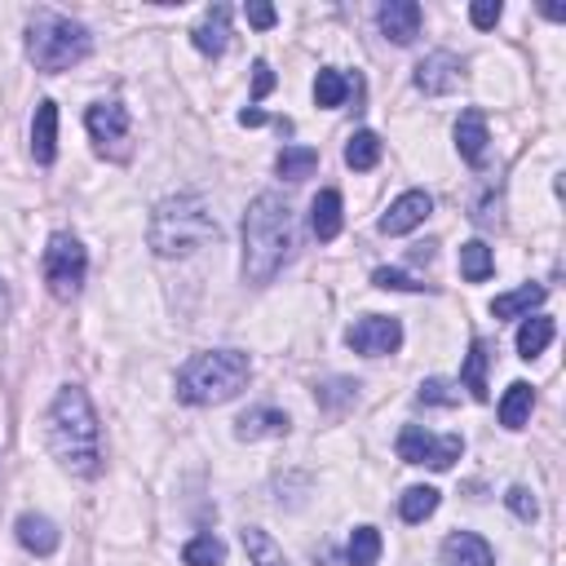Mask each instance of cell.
I'll use <instances>...</instances> for the list:
<instances>
[{"instance_id": "cell-1", "label": "cell", "mask_w": 566, "mask_h": 566, "mask_svg": "<svg viewBox=\"0 0 566 566\" xmlns=\"http://www.w3.org/2000/svg\"><path fill=\"white\" fill-rule=\"evenodd\" d=\"M44 438L53 460L71 478H97L102 473V424L93 411V398L80 385H62L44 416Z\"/></svg>"}, {"instance_id": "cell-2", "label": "cell", "mask_w": 566, "mask_h": 566, "mask_svg": "<svg viewBox=\"0 0 566 566\" xmlns=\"http://www.w3.org/2000/svg\"><path fill=\"white\" fill-rule=\"evenodd\" d=\"M292 256V208L283 195L261 190L243 212V283L265 287Z\"/></svg>"}, {"instance_id": "cell-3", "label": "cell", "mask_w": 566, "mask_h": 566, "mask_svg": "<svg viewBox=\"0 0 566 566\" xmlns=\"http://www.w3.org/2000/svg\"><path fill=\"white\" fill-rule=\"evenodd\" d=\"M146 239H150L155 256H190L203 243H217L221 226H217V217L199 190H177L150 208Z\"/></svg>"}, {"instance_id": "cell-4", "label": "cell", "mask_w": 566, "mask_h": 566, "mask_svg": "<svg viewBox=\"0 0 566 566\" xmlns=\"http://www.w3.org/2000/svg\"><path fill=\"white\" fill-rule=\"evenodd\" d=\"M252 376V358L243 349H199L177 367V398L190 407L230 402Z\"/></svg>"}, {"instance_id": "cell-5", "label": "cell", "mask_w": 566, "mask_h": 566, "mask_svg": "<svg viewBox=\"0 0 566 566\" xmlns=\"http://www.w3.org/2000/svg\"><path fill=\"white\" fill-rule=\"evenodd\" d=\"M88 53H93V35H88L84 22H75L71 13H57V9H31V18H27V57H31L35 71L57 75V71L80 66Z\"/></svg>"}, {"instance_id": "cell-6", "label": "cell", "mask_w": 566, "mask_h": 566, "mask_svg": "<svg viewBox=\"0 0 566 566\" xmlns=\"http://www.w3.org/2000/svg\"><path fill=\"white\" fill-rule=\"evenodd\" d=\"M84 279H88V252H84V243L75 234H66V230L49 234V243H44V283H49V292L57 301H75L80 287H84Z\"/></svg>"}, {"instance_id": "cell-7", "label": "cell", "mask_w": 566, "mask_h": 566, "mask_svg": "<svg viewBox=\"0 0 566 566\" xmlns=\"http://www.w3.org/2000/svg\"><path fill=\"white\" fill-rule=\"evenodd\" d=\"M464 451V438L460 433H429L424 424H402L398 433V460L407 464H429V469H451Z\"/></svg>"}, {"instance_id": "cell-8", "label": "cell", "mask_w": 566, "mask_h": 566, "mask_svg": "<svg viewBox=\"0 0 566 566\" xmlns=\"http://www.w3.org/2000/svg\"><path fill=\"white\" fill-rule=\"evenodd\" d=\"M84 128H88L97 155H106L115 164L128 159V111L119 102H93L84 111Z\"/></svg>"}, {"instance_id": "cell-9", "label": "cell", "mask_w": 566, "mask_h": 566, "mask_svg": "<svg viewBox=\"0 0 566 566\" xmlns=\"http://www.w3.org/2000/svg\"><path fill=\"white\" fill-rule=\"evenodd\" d=\"M345 345L363 358H385V354H398L402 345V323L389 318V314H363L349 332H345Z\"/></svg>"}, {"instance_id": "cell-10", "label": "cell", "mask_w": 566, "mask_h": 566, "mask_svg": "<svg viewBox=\"0 0 566 566\" xmlns=\"http://www.w3.org/2000/svg\"><path fill=\"white\" fill-rule=\"evenodd\" d=\"M416 88L420 93H429V97H442V93H451L455 84H460V57L451 53V49H433L429 57H420L416 62Z\"/></svg>"}, {"instance_id": "cell-11", "label": "cell", "mask_w": 566, "mask_h": 566, "mask_svg": "<svg viewBox=\"0 0 566 566\" xmlns=\"http://www.w3.org/2000/svg\"><path fill=\"white\" fill-rule=\"evenodd\" d=\"M429 212H433V199H429L424 190H402V195L389 203V212L380 217V234H389V239L411 234Z\"/></svg>"}, {"instance_id": "cell-12", "label": "cell", "mask_w": 566, "mask_h": 566, "mask_svg": "<svg viewBox=\"0 0 566 566\" xmlns=\"http://www.w3.org/2000/svg\"><path fill=\"white\" fill-rule=\"evenodd\" d=\"M420 22H424V13H420L416 0H389V4L376 9V27H380L385 40H394V44H411V40L420 35Z\"/></svg>"}, {"instance_id": "cell-13", "label": "cell", "mask_w": 566, "mask_h": 566, "mask_svg": "<svg viewBox=\"0 0 566 566\" xmlns=\"http://www.w3.org/2000/svg\"><path fill=\"white\" fill-rule=\"evenodd\" d=\"M442 566H495V553L473 531H451L442 539Z\"/></svg>"}, {"instance_id": "cell-14", "label": "cell", "mask_w": 566, "mask_h": 566, "mask_svg": "<svg viewBox=\"0 0 566 566\" xmlns=\"http://www.w3.org/2000/svg\"><path fill=\"white\" fill-rule=\"evenodd\" d=\"M190 40H195V49H199L203 57H221L226 44H230V9H226V4H212V9L195 22Z\"/></svg>"}, {"instance_id": "cell-15", "label": "cell", "mask_w": 566, "mask_h": 566, "mask_svg": "<svg viewBox=\"0 0 566 566\" xmlns=\"http://www.w3.org/2000/svg\"><path fill=\"white\" fill-rule=\"evenodd\" d=\"M31 159L44 168L57 159V106L49 97L35 102V115H31Z\"/></svg>"}, {"instance_id": "cell-16", "label": "cell", "mask_w": 566, "mask_h": 566, "mask_svg": "<svg viewBox=\"0 0 566 566\" xmlns=\"http://www.w3.org/2000/svg\"><path fill=\"white\" fill-rule=\"evenodd\" d=\"M13 531H18V544H22L27 553H35V557H53L57 544H62L53 517H44V513H22V517L13 522Z\"/></svg>"}, {"instance_id": "cell-17", "label": "cell", "mask_w": 566, "mask_h": 566, "mask_svg": "<svg viewBox=\"0 0 566 566\" xmlns=\"http://www.w3.org/2000/svg\"><path fill=\"white\" fill-rule=\"evenodd\" d=\"M486 142H491V137H486V115L473 111V106L460 111V119H455V150H460V159L478 168V164L486 159Z\"/></svg>"}, {"instance_id": "cell-18", "label": "cell", "mask_w": 566, "mask_h": 566, "mask_svg": "<svg viewBox=\"0 0 566 566\" xmlns=\"http://www.w3.org/2000/svg\"><path fill=\"white\" fill-rule=\"evenodd\" d=\"M287 416L279 407H248L239 420H234V438L239 442H256V438H283L287 433Z\"/></svg>"}, {"instance_id": "cell-19", "label": "cell", "mask_w": 566, "mask_h": 566, "mask_svg": "<svg viewBox=\"0 0 566 566\" xmlns=\"http://www.w3.org/2000/svg\"><path fill=\"white\" fill-rule=\"evenodd\" d=\"M340 226H345L340 190H318V195H314V203H310V230L327 243V239H336V234H340Z\"/></svg>"}, {"instance_id": "cell-20", "label": "cell", "mask_w": 566, "mask_h": 566, "mask_svg": "<svg viewBox=\"0 0 566 566\" xmlns=\"http://www.w3.org/2000/svg\"><path fill=\"white\" fill-rule=\"evenodd\" d=\"M544 283H522V287H513V292H504V296H495L491 301V314L495 318H526L531 310H539L544 305Z\"/></svg>"}, {"instance_id": "cell-21", "label": "cell", "mask_w": 566, "mask_h": 566, "mask_svg": "<svg viewBox=\"0 0 566 566\" xmlns=\"http://www.w3.org/2000/svg\"><path fill=\"white\" fill-rule=\"evenodd\" d=\"M553 336H557V323L548 314H526L522 327H517V354L535 358V354H544L553 345Z\"/></svg>"}, {"instance_id": "cell-22", "label": "cell", "mask_w": 566, "mask_h": 566, "mask_svg": "<svg viewBox=\"0 0 566 566\" xmlns=\"http://www.w3.org/2000/svg\"><path fill=\"white\" fill-rule=\"evenodd\" d=\"M531 407H535V389L526 380H513L504 389V398H500V424L504 429H522L531 420Z\"/></svg>"}, {"instance_id": "cell-23", "label": "cell", "mask_w": 566, "mask_h": 566, "mask_svg": "<svg viewBox=\"0 0 566 566\" xmlns=\"http://www.w3.org/2000/svg\"><path fill=\"white\" fill-rule=\"evenodd\" d=\"M380 150H385L380 133H371V128H358V133L345 142V164H349L354 172H367V168H376V164H380Z\"/></svg>"}, {"instance_id": "cell-24", "label": "cell", "mask_w": 566, "mask_h": 566, "mask_svg": "<svg viewBox=\"0 0 566 566\" xmlns=\"http://www.w3.org/2000/svg\"><path fill=\"white\" fill-rule=\"evenodd\" d=\"M314 168H318V150L314 146H283L279 159H274V172L283 181H305Z\"/></svg>"}, {"instance_id": "cell-25", "label": "cell", "mask_w": 566, "mask_h": 566, "mask_svg": "<svg viewBox=\"0 0 566 566\" xmlns=\"http://www.w3.org/2000/svg\"><path fill=\"white\" fill-rule=\"evenodd\" d=\"M486 340H473L469 345V358H464V367H460V389H469L478 402H486Z\"/></svg>"}, {"instance_id": "cell-26", "label": "cell", "mask_w": 566, "mask_h": 566, "mask_svg": "<svg viewBox=\"0 0 566 566\" xmlns=\"http://www.w3.org/2000/svg\"><path fill=\"white\" fill-rule=\"evenodd\" d=\"M349 88H354V80H349L345 71H336V66H323V71H318V80H314V102L332 111V106H340V102L349 97Z\"/></svg>"}, {"instance_id": "cell-27", "label": "cell", "mask_w": 566, "mask_h": 566, "mask_svg": "<svg viewBox=\"0 0 566 566\" xmlns=\"http://www.w3.org/2000/svg\"><path fill=\"white\" fill-rule=\"evenodd\" d=\"M491 270H495L491 248H486L482 239H469V243L460 248V274H464L469 283H486V279H491Z\"/></svg>"}, {"instance_id": "cell-28", "label": "cell", "mask_w": 566, "mask_h": 566, "mask_svg": "<svg viewBox=\"0 0 566 566\" xmlns=\"http://www.w3.org/2000/svg\"><path fill=\"white\" fill-rule=\"evenodd\" d=\"M438 500H442L438 486H407L398 500V513H402V522H424L438 513Z\"/></svg>"}, {"instance_id": "cell-29", "label": "cell", "mask_w": 566, "mask_h": 566, "mask_svg": "<svg viewBox=\"0 0 566 566\" xmlns=\"http://www.w3.org/2000/svg\"><path fill=\"white\" fill-rule=\"evenodd\" d=\"M376 557H380V531L354 526V535L345 544V566H376Z\"/></svg>"}, {"instance_id": "cell-30", "label": "cell", "mask_w": 566, "mask_h": 566, "mask_svg": "<svg viewBox=\"0 0 566 566\" xmlns=\"http://www.w3.org/2000/svg\"><path fill=\"white\" fill-rule=\"evenodd\" d=\"M243 548H248L252 566H292V562L283 557V548H279L261 526H248V531H243Z\"/></svg>"}, {"instance_id": "cell-31", "label": "cell", "mask_w": 566, "mask_h": 566, "mask_svg": "<svg viewBox=\"0 0 566 566\" xmlns=\"http://www.w3.org/2000/svg\"><path fill=\"white\" fill-rule=\"evenodd\" d=\"M181 562L186 566H221L226 562V544L217 535H195V539H186Z\"/></svg>"}, {"instance_id": "cell-32", "label": "cell", "mask_w": 566, "mask_h": 566, "mask_svg": "<svg viewBox=\"0 0 566 566\" xmlns=\"http://www.w3.org/2000/svg\"><path fill=\"white\" fill-rule=\"evenodd\" d=\"M420 402H429V407H455L460 402V385L447 380V376H429V380H420Z\"/></svg>"}, {"instance_id": "cell-33", "label": "cell", "mask_w": 566, "mask_h": 566, "mask_svg": "<svg viewBox=\"0 0 566 566\" xmlns=\"http://www.w3.org/2000/svg\"><path fill=\"white\" fill-rule=\"evenodd\" d=\"M371 283L385 287V292H424V283H416L407 270H389V265L371 270Z\"/></svg>"}, {"instance_id": "cell-34", "label": "cell", "mask_w": 566, "mask_h": 566, "mask_svg": "<svg viewBox=\"0 0 566 566\" xmlns=\"http://www.w3.org/2000/svg\"><path fill=\"white\" fill-rule=\"evenodd\" d=\"M504 504H509V513L522 517V522H535V513H539V504H535V495H531L526 486H509Z\"/></svg>"}, {"instance_id": "cell-35", "label": "cell", "mask_w": 566, "mask_h": 566, "mask_svg": "<svg viewBox=\"0 0 566 566\" xmlns=\"http://www.w3.org/2000/svg\"><path fill=\"white\" fill-rule=\"evenodd\" d=\"M500 13H504V4H500V0H473V4H469V22H473L478 31L495 27V22H500Z\"/></svg>"}, {"instance_id": "cell-36", "label": "cell", "mask_w": 566, "mask_h": 566, "mask_svg": "<svg viewBox=\"0 0 566 566\" xmlns=\"http://www.w3.org/2000/svg\"><path fill=\"white\" fill-rule=\"evenodd\" d=\"M270 88H274V71H270L265 57H256V62H252V102H261Z\"/></svg>"}, {"instance_id": "cell-37", "label": "cell", "mask_w": 566, "mask_h": 566, "mask_svg": "<svg viewBox=\"0 0 566 566\" xmlns=\"http://www.w3.org/2000/svg\"><path fill=\"white\" fill-rule=\"evenodd\" d=\"M243 13H248V22H252L256 31H270V27L279 22V13H274V4H261V0H252V4L243 9Z\"/></svg>"}, {"instance_id": "cell-38", "label": "cell", "mask_w": 566, "mask_h": 566, "mask_svg": "<svg viewBox=\"0 0 566 566\" xmlns=\"http://www.w3.org/2000/svg\"><path fill=\"white\" fill-rule=\"evenodd\" d=\"M239 124H243V128H261V124H265V111L248 106V111H239Z\"/></svg>"}, {"instance_id": "cell-39", "label": "cell", "mask_w": 566, "mask_h": 566, "mask_svg": "<svg viewBox=\"0 0 566 566\" xmlns=\"http://www.w3.org/2000/svg\"><path fill=\"white\" fill-rule=\"evenodd\" d=\"M9 314V292H4V279H0V318Z\"/></svg>"}]
</instances>
